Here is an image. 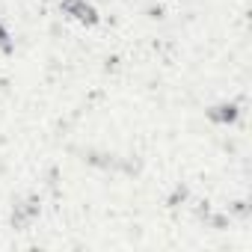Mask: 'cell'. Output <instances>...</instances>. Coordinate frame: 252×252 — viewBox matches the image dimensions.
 Listing matches in <instances>:
<instances>
[{
    "label": "cell",
    "instance_id": "cell-1",
    "mask_svg": "<svg viewBox=\"0 0 252 252\" xmlns=\"http://www.w3.org/2000/svg\"><path fill=\"white\" fill-rule=\"evenodd\" d=\"M6 39H9V36H6V30L0 27V45H3V48H6Z\"/></svg>",
    "mask_w": 252,
    "mask_h": 252
}]
</instances>
